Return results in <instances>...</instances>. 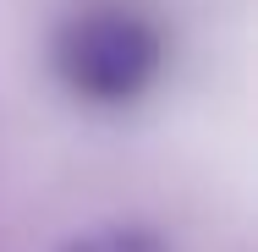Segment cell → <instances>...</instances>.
Here are the masks:
<instances>
[{"mask_svg":"<svg viewBox=\"0 0 258 252\" xmlns=\"http://www.w3.org/2000/svg\"><path fill=\"white\" fill-rule=\"evenodd\" d=\"M60 252H170V247L149 225H94V230L72 236Z\"/></svg>","mask_w":258,"mask_h":252,"instance_id":"7a4b0ae2","label":"cell"},{"mask_svg":"<svg viewBox=\"0 0 258 252\" xmlns=\"http://www.w3.org/2000/svg\"><path fill=\"white\" fill-rule=\"evenodd\" d=\"M165 71V33L154 17L121 0H94L72 11L55 33V77L66 94L99 110L138 104Z\"/></svg>","mask_w":258,"mask_h":252,"instance_id":"6da1fadb","label":"cell"}]
</instances>
